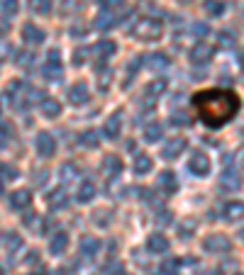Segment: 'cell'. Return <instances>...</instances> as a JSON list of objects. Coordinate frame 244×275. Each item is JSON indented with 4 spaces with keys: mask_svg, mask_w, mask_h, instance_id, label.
I'll return each mask as SVG.
<instances>
[{
    "mask_svg": "<svg viewBox=\"0 0 244 275\" xmlns=\"http://www.w3.org/2000/svg\"><path fill=\"white\" fill-rule=\"evenodd\" d=\"M239 66H242V71H244V54L239 56Z\"/></svg>",
    "mask_w": 244,
    "mask_h": 275,
    "instance_id": "obj_39",
    "label": "cell"
},
{
    "mask_svg": "<svg viewBox=\"0 0 244 275\" xmlns=\"http://www.w3.org/2000/svg\"><path fill=\"white\" fill-rule=\"evenodd\" d=\"M42 112H44L49 120H57L59 114H61V105H59L54 98H47V100H42Z\"/></svg>",
    "mask_w": 244,
    "mask_h": 275,
    "instance_id": "obj_27",
    "label": "cell"
},
{
    "mask_svg": "<svg viewBox=\"0 0 244 275\" xmlns=\"http://www.w3.org/2000/svg\"><path fill=\"white\" fill-rule=\"evenodd\" d=\"M193 34L198 39H205L207 34H210V27H207L205 22H195V24H193Z\"/></svg>",
    "mask_w": 244,
    "mask_h": 275,
    "instance_id": "obj_33",
    "label": "cell"
},
{
    "mask_svg": "<svg viewBox=\"0 0 244 275\" xmlns=\"http://www.w3.org/2000/svg\"><path fill=\"white\" fill-rule=\"evenodd\" d=\"M237 275H244V273H237Z\"/></svg>",
    "mask_w": 244,
    "mask_h": 275,
    "instance_id": "obj_45",
    "label": "cell"
},
{
    "mask_svg": "<svg viewBox=\"0 0 244 275\" xmlns=\"http://www.w3.org/2000/svg\"><path fill=\"white\" fill-rule=\"evenodd\" d=\"M120 170H122V161L117 158V156H108L105 161H103V173H105V178H117L120 176Z\"/></svg>",
    "mask_w": 244,
    "mask_h": 275,
    "instance_id": "obj_17",
    "label": "cell"
},
{
    "mask_svg": "<svg viewBox=\"0 0 244 275\" xmlns=\"http://www.w3.org/2000/svg\"><path fill=\"white\" fill-rule=\"evenodd\" d=\"M32 275H35V273H32Z\"/></svg>",
    "mask_w": 244,
    "mask_h": 275,
    "instance_id": "obj_46",
    "label": "cell"
},
{
    "mask_svg": "<svg viewBox=\"0 0 244 275\" xmlns=\"http://www.w3.org/2000/svg\"><path fill=\"white\" fill-rule=\"evenodd\" d=\"M147 251L149 254H166L169 251V238L164 234H151L147 238Z\"/></svg>",
    "mask_w": 244,
    "mask_h": 275,
    "instance_id": "obj_16",
    "label": "cell"
},
{
    "mask_svg": "<svg viewBox=\"0 0 244 275\" xmlns=\"http://www.w3.org/2000/svg\"><path fill=\"white\" fill-rule=\"evenodd\" d=\"M229 246L232 244L225 234H210L203 241V251H207V254H225V251H229Z\"/></svg>",
    "mask_w": 244,
    "mask_h": 275,
    "instance_id": "obj_4",
    "label": "cell"
},
{
    "mask_svg": "<svg viewBox=\"0 0 244 275\" xmlns=\"http://www.w3.org/2000/svg\"><path fill=\"white\" fill-rule=\"evenodd\" d=\"M181 2H190V0H181Z\"/></svg>",
    "mask_w": 244,
    "mask_h": 275,
    "instance_id": "obj_42",
    "label": "cell"
},
{
    "mask_svg": "<svg viewBox=\"0 0 244 275\" xmlns=\"http://www.w3.org/2000/svg\"><path fill=\"white\" fill-rule=\"evenodd\" d=\"M188 170H190L193 176H198V178L207 176V170H210V161H207V156L203 154V151H195V154L188 158Z\"/></svg>",
    "mask_w": 244,
    "mask_h": 275,
    "instance_id": "obj_7",
    "label": "cell"
},
{
    "mask_svg": "<svg viewBox=\"0 0 244 275\" xmlns=\"http://www.w3.org/2000/svg\"><path fill=\"white\" fill-rule=\"evenodd\" d=\"M120 129H122V112L117 110V112H113V114L108 117V122H105V127H103V134L113 142V139L120 136Z\"/></svg>",
    "mask_w": 244,
    "mask_h": 275,
    "instance_id": "obj_10",
    "label": "cell"
},
{
    "mask_svg": "<svg viewBox=\"0 0 244 275\" xmlns=\"http://www.w3.org/2000/svg\"><path fill=\"white\" fill-rule=\"evenodd\" d=\"M244 217V202H225L222 204V220L225 222H237Z\"/></svg>",
    "mask_w": 244,
    "mask_h": 275,
    "instance_id": "obj_13",
    "label": "cell"
},
{
    "mask_svg": "<svg viewBox=\"0 0 244 275\" xmlns=\"http://www.w3.org/2000/svg\"><path fill=\"white\" fill-rule=\"evenodd\" d=\"M22 39L27 42V44H42L47 34H44V30H39L37 24H32V22H27L25 27H22Z\"/></svg>",
    "mask_w": 244,
    "mask_h": 275,
    "instance_id": "obj_14",
    "label": "cell"
},
{
    "mask_svg": "<svg viewBox=\"0 0 244 275\" xmlns=\"http://www.w3.org/2000/svg\"><path fill=\"white\" fill-rule=\"evenodd\" d=\"M242 136H244V129H242Z\"/></svg>",
    "mask_w": 244,
    "mask_h": 275,
    "instance_id": "obj_43",
    "label": "cell"
},
{
    "mask_svg": "<svg viewBox=\"0 0 244 275\" xmlns=\"http://www.w3.org/2000/svg\"><path fill=\"white\" fill-rule=\"evenodd\" d=\"M8 204H10L13 210H27V207L32 204V192H30V190H15V192H10Z\"/></svg>",
    "mask_w": 244,
    "mask_h": 275,
    "instance_id": "obj_11",
    "label": "cell"
},
{
    "mask_svg": "<svg viewBox=\"0 0 244 275\" xmlns=\"http://www.w3.org/2000/svg\"><path fill=\"white\" fill-rule=\"evenodd\" d=\"M164 90H166V78H156V80H151L149 86H147L144 95H147V98H151V100H156V98H159Z\"/></svg>",
    "mask_w": 244,
    "mask_h": 275,
    "instance_id": "obj_26",
    "label": "cell"
},
{
    "mask_svg": "<svg viewBox=\"0 0 244 275\" xmlns=\"http://www.w3.org/2000/svg\"><path fill=\"white\" fill-rule=\"evenodd\" d=\"M220 44H222V46H232V44H234L232 32H220Z\"/></svg>",
    "mask_w": 244,
    "mask_h": 275,
    "instance_id": "obj_37",
    "label": "cell"
},
{
    "mask_svg": "<svg viewBox=\"0 0 244 275\" xmlns=\"http://www.w3.org/2000/svg\"><path fill=\"white\" fill-rule=\"evenodd\" d=\"M183 151H186V139H183V136H173V139H169V142L164 144V148H161V158H164V161H173V158H178Z\"/></svg>",
    "mask_w": 244,
    "mask_h": 275,
    "instance_id": "obj_6",
    "label": "cell"
},
{
    "mask_svg": "<svg viewBox=\"0 0 244 275\" xmlns=\"http://www.w3.org/2000/svg\"><path fill=\"white\" fill-rule=\"evenodd\" d=\"M69 202V195L61 190V188H57V190H52L49 195H47V204H49V210H61L64 204Z\"/></svg>",
    "mask_w": 244,
    "mask_h": 275,
    "instance_id": "obj_18",
    "label": "cell"
},
{
    "mask_svg": "<svg viewBox=\"0 0 244 275\" xmlns=\"http://www.w3.org/2000/svg\"><path fill=\"white\" fill-rule=\"evenodd\" d=\"M52 275H64V270H54V273H52Z\"/></svg>",
    "mask_w": 244,
    "mask_h": 275,
    "instance_id": "obj_40",
    "label": "cell"
},
{
    "mask_svg": "<svg viewBox=\"0 0 244 275\" xmlns=\"http://www.w3.org/2000/svg\"><path fill=\"white\" fill-rule=\"evenodd\" d=\"M151 166L154 164H151V158L147 154H137V156H134V173H137V176H147L151 170Z\"/></svg>",
    "mask_w": 244,
    "mask_h": 275,
    "instance_id": "obj_24",
    "label": "cell"
},
{
    "mask_svg": "<svg viewBox=\"0 0 244 275\" xmlns=\"http://www.w3.org/2000/svg\"><path fill=\"white\" fill-rule=\"evenodd\" d=\"M44 76H47V80H52V83H57V80L64 78V66H61V54H59V49H52V52L47 54Z\"/></svg>",
    "mask_w": 244,
    "mask_h": 275,
    "instance_id": "obj_3",
    "label": "cell"
},
{
    "mask_svg": "<svg viewBox=\"0 0 244 275\" xmlns=\"http://www.w3.org/2000/svg\"><path fill=\"white\" fill-rule=\"evenodd\" d=\"M242 185V180H239V176L232 170V168H227V170H222V178H220V188H225V190H237Z\"/></svg>",
    "mask_w": 244,
    "mask_h": 275,
    "instance_id": "obj_20",
    "label": "cell"
},
{
    "mask_svg": "<svg viewBox=\"0 0 244 275\" xmlns=\"http://www.w3.org/2000/svg\"><path fill=\"white\" fill-rule=\"evenodd\" d=\"M18 12V0H3V20H10Z\"/></svg>",
    "mask_w": 244,
    "mask_h": 275,
    "instance_id": "obj_31",
    "label": "cell"
},
{
    "mask_svg": "<svg viewBox=\"0 0 244 275\" xmlns=\"http://www.w3.org/2000/svg\"><path fill=\"white\" fill-rule=\"evenodd\" d=\"M74 176H76V166L74 164H64V166H61V178H64V180H71Z\"/></svg>",
    "mask_w": 244,
    "mask_h": 275,
    "instance_id": "obj_35",
    "label": "cell"
},
{
    "mask_svg": "<svg viewBox=\"0 0 244 275\" xmlns=\"http://www.w3.org/2000/svg\"><path fill=\"white\" fill-rule=\"evenodd\" d=\"M239 238H242V241H244V229H242V232H239Z\"/></svg>",
    "mask_w": 244,
    "mask_h": 275,
    "instance_id": "obj_41",
    "label": "cell"
},
{
    "mask_svg": "<svg viewBox=\"0 0 244 275\" xmlns=\"http://www.w3.org/2000/svg\"><path fill=\"white\" fill-rule=\"evenodd\" d=\"M78 142H81V146H91V148H95V146H98V139H95V132H93V129H88V132H83Z\"/></svg>",
    "mask_w": 244,
    "mask_h": 275,
    "instance_id": "obj_32",
    "label": "cell"
},
{
    "mask_svg": "<svg viewBox=\"0 0 244 275\" xmlns=\"http://www.w3.org/2000/svg\"><path fill=\"white\" fill-rule=\"evenodd\" d=\"M30 2V10L37 12V15H49L52 12V0H27Z\"/></svg>",
    "mask_w": 244,
    "mask_h": 275,
    "instance_id": "obj_30",
    "label": "cell"
},
{
    "mask_svg": "<svg viewBox=\"0 0 244 275\" xmlns=\"http://www.w3.org/2000/svg\"><path fill=\"white\" fill-rule=\"evenodd\" d=\"M66 246H69V234L66 232H57L54 236L49 238V254L52 256H61L66 251Z\"/></svg>",
    "mask_w": 244,
    "mask_h": 275,
    "instance_id": "obj_15",
    "label": "cell"
},
{
    "mask_svg": "<svg viewBox=\"0 0 244 275\" xmlns=\"http://www.w3.org/2000/svg\"><path fill=\"white\" fill-rule=\"evenodd\" d=\"M161 136H164V127H161V124H156V122H149V124L144 127V142H149V144H156Z\"/></svg>",
    "mask_w": 244,
    "mask_h": 275,
    "instance_id": "obj_23",
    "label": "cell"
},
{
    "mask_svg": "<svg viewBox=\"0 0 244 275\" xmlns=\"http://www.w3.org/2000/svg\"><path fill=\"white\" fill-rule=\"evenodd\" d=\"M98 248H100V241H98L95 236H83L81 238V251H83L86 256H95Z\"/></svg>",
    "mask_w": 244,
    "mask_h": 275,
    "instance_id": "obj_28",
    "label": "cell"
},
{
    "mask_svg": "<svg viewBox=\"0 0 244 275\" xmlns=\"http://www.w3.org/2000/svg\"><path fill=\"white\" fill-rule=\"evenodd\" d=\"M156 185L164 190V195H173V192L178 190L176 173H173V170H164V173H159V180H156Z\"/></svg>",
    "mask_w": 244,
    "mask_h": 275,
    "instance_id": "obj_12",
    "label": "cell"
},
{
    "mask_svg": "<svg viewBox=\"0 0 244 275\" xmlns=\"http://www.w3.org/2000/svg\"><path fill=\"white\" fill-rule=\"evenodd\" d=\"M164 34V24L154 18H142L137 20L130 27V37H134L137 42H156Z\"/></svg>",
    "mask_w": 244,
    "mask_h": 275,
    "instance_id": "obj_2",
    "label": "cell"
},
{
    "mask_svg": "<svg viewBox=\"0 0 244 275\" xmlns=\"http://www.w3.org/2000/svg\"><path fill=\"white\" fill-rule=\"evenodd\" d=\"M3 178H5V180H15V178H18V168L3 164Z\"/></svg>",
    "mask_w": 244,
    "mask_h": 275,
    "instance_id": "obj_34",
    "label": "cell"
},
{
    "mask_svg": "<svg viewBox=\"0 0 244 275\" xmlns=\"http://www.w3.org/2000/svg\"><path fill=\"white\" fill-rule=\"evenodd\" d=\"M212 54H215V46H210V44H205V42L200 39V42L190 49V54L188 56H190L193 64H207V61L212 58Z\"/></svg>",
    "mask_w": 244,
    "mask_h": 275,
    "instance_id": "obj_8",
    "label": "cell"
},
{
    "mask_svg": "<svg viewBox=\"0 0 244 275\" xmlns=\"http://www.w3.org/2000/svg\"><path fill=\"white\" fill-rule=\"evenodd\" d=\"M3 246H5L8 254H15V251L22 248V238H20L18 232H5L3 234Z\"/></svg>",
    "mask_w": 244,
    "mask_h": 275,
    "instance_id": "obj_19",
    "label": "cell"
},
{
    "mask_svg": "<svg viewBox=\"0 0 244 275\" xmlns=\"http://www.w3.org/2000/svg\"><path fill=\"white\" fill-rule=\"evenodd\" d=\"M242 164H244V156H242Z\"/></svg>",
    "mask_w": 244,
    "mask_h": 275,
    "instance_id": "obj_44",
    "label": "cell"
},
{
    "mask_svg": "<svg viewBox=\"0 0 244 275\" xmlns=\"http://www.w3.org/2000/svg\"><path fill=\"white\" fill-rule=\"evenodd\" d=\"M205 12L210 18L225 15V0H205Z\"/></svg>",
    "mask_w": 244,
    "mask_h": 275,
    "instance_id": "obj_29",
    "label": "cell"
},
{
    "mask_svg": "<svg viewBox=\"0 0 244 275\" xmlns=\"http://www.w3.org/2000/svg\"><path fill=\"white\" fill-rule=\"evenodd\" d=\"M147 68H151V71H161V68H166L169 66V56L166 54H151L147 56Z\"/></svg>",
    "mask_w": 244,
    "mask_h": 275,
    "instance_id": "obj_25",
    "label": "cell"
},
{
    "mask_svg": "<svg viewBox=\"0 0 244 275\" xmlns=\"http://www.w3.org/2000/svg\"><path fill=\"white\" fill-rule=\"evenodd\" d=\"M69 100H71L74 105H86V102L91 100V90H88V86H86L83 80L74 83V86L69 88Z\"/></svg>",
    "mask_w": 244,
    "mask_h": 275,
    "instance_id": "obj_9",
    "label": "cell"
},
{
    "mask_svg": "<svg viewBox=\"0 0 244 275\" xmlns=\"http://www.w3.org/2000/svg\"><path fill=\"white\" fill-rule=\"evenodd\" d=\"M35 146H37V154L42 158H49V156H54V151H57V139H54V134L42 132V134H37Z\"/></svg>",
    "mask_w": 244,
    "mask_h": 275,
    "instance_id": "obj_5",
    "label": "cell"
},
{
    "mask_svg": "<svg viewBox=\"0 0 244 275\" xmlns=\"http://www.w3.org/2000/svg\"><path fill=\"white\" fill-rule=\"evenodd\" d=\"M8 136H13V129L8 127V122L3 120V146H8Z\"/></svg>",
    "mask_w": 244,
    "mask_h": 275,
    "instance_id": "obj_38",
    "label": "cell"
},
{
    "mask_svg": "<svg viewBox=\"0 0 244 275\" xmlns=\"http://www.w3.org/2000/svg\"><path fill=\"white\" fill-rule=\"evenodd\" d=\"M193 108L205 127L217 129L227 124L239 112V98H237V92L225 90V88L198 90L193 95Z\"/></svg>",
    "mask_w": 244,
    "mask_h": 275,
    "instance_id": "obj_1",
    "label": "cell"
},
{
    "mask_svg": "<svg viewBox=\"0 0 244 275\" xmlns=\"http://www.w3.org/2000/svg\"><path fill=\"white\" fill-rule=\"evenodd\" d=\"M95 52H98V58H100V64H103L105 58H110V56L117 52V46H115V42H110V39H103V42H98Z\"/></svg>",
    "mask_w": 244,
    "mask_h": 275,
    "instance_id": "obj_22",
    "label": "cell"
},
{
    "mask_svg": "<svg viewBox=\"0 0 244 275\" xmlns=\"http://www.w3.org/2000/svg\"><path fill=\"white\" fill-rule=\"evenodd\" d=\"M86 54H88V49H86V46H83V49H76V54H74V64H76V66H81V64L86 61V58H83Z\"/></svg>",
    "mask_w": 244,
    "mask_h": 275,
    "instance_id": "obj_36",
    "label": "cell"
},
{
    "mask_svg": "<svg viewBox=\"0 0 244 275\" xmlns=\"http://www.w3.org/2000/svg\"><path fill=\"white\" fill-rule=\"evenodd\" d=\"M93 198H95V185L91 183V180H83L81 188H78V192H76V200L86 204V202H91Z\"/></svg>",
    "mask_w": 244,
    "mask_h": 275,
    "instance_id": "obj_21",
    "label": "cell"
}]
</instances>
